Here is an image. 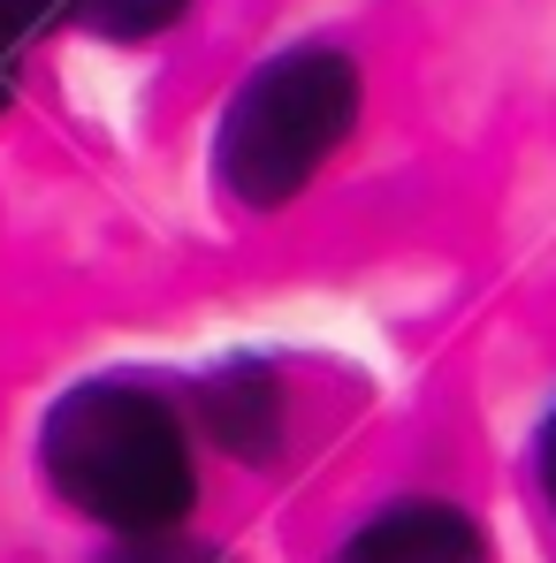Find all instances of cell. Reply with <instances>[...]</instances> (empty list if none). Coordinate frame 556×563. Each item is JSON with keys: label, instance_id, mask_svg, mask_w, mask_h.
<instances>
[{"label": "cell", "instance_id": "1", "mask_svg": "<svg viewBox=\"0 0 556 563\" xmlns=\"http://www.w3.org/2000/svg\"><path fill=\"white\" fill-rule=\"evenodd\" d=\"M46 479L69 510H85L115 533H168L198 503V465H190L184 419L138 388V380H85L46 411L39 434Z\"/></svg>", "mask_w": 556, "mask_h": 563}, {"label": "cell", "instance_id": "2", "mask_svg": "<svg viewBox=\"0 0 556 563\" xmlns=\"http://www.w3.org/2000/svg\"><path fill=\"white\" fill-rule=\"evenodd\" d=\"M359 62L344 46H282L260 62L214 130V176L244 213H275L313 184L359 122Z\"/></svg>", "mask_w": 556, "mask_h": 563}, {"label": "cell", "instance_id": "3", "mask_svg": "<svg viewBox=\"0 0 556 563\" xmlns=\"http://www.w3.org/2000/svg\"><path fill=\"white\" fill-rule=\"evenodd\" d=\"M336 563H488V549H480V526L465 518L458 503L412 495V503L373 510L367 526L344 541Z\"/></svg>", "mask_w": 556, "mask_h": 563}, {"label": "cell", "instance_id": "4", "mask_svg": "<svg viewBox=\"0 0 556 563\" xmlns=\"http://www.w3.org/2000/svg\"><path fill=\"white\" fill-rule=\"evenodd\" d=\"M198 419H206V434L229 457L268 465L282 450V380L260 358H237V366H221V374L198 388Z\"/></svg>", "mask_w": 556, "mask_h": 563}, {"label": "cell", "instance_id": "5", "mask_svg": "<svg viewBox=\"0 0 556 563\" xmlns=\"http://www.w3.org/2000/svg\"><path fill=\"white\" fill-rule=\"evenodd\" d=\"M85 31L99 38H153V31H168L176 15H184L190 0H62Z\"/></svg>", "mask_w": 556, "mask_h": 563}, {"label": "cell", "instance_id": "6", "mask_svg": "<svg viewBox=\"0 0 556 563\" xmlns=\"http://www.w3.org/2000/svg\"><path fill=\"white\" fill-rule=\"evenodd\" d=\"M115 563H221V556L198 549V541H184V533H138Z\"/></svg>", "mask_w": 556, "mask_h": 563}, {"label": "cell", "instance_id": "7", "mask_svg": "<svg viewBox=\"0 0 556 563\" xmlns=\"http://www.w3.org/2000/svg\"><path fill=\"white\" fill-rule=\"evenodd\" d=\"M62 15V0H0V54H15L31 31H46Z\"/></svg>", "mask_w": 556, "mask_h": 563}, {"label": "cell", "instance_id": "8", "mask_svg": "<svg viewBox=\"0 0 556 563\" xmlns=\"http://www.w3.org/2000/svg\"><path fill=\"white\" fill-rule=\"evenodd\" d=\"M542 487H549V510H556V411H549V427H542Z\"/></svg>", "mask_w": 556, "mask_h": 563}, {"label": "cell", "instance_id": "9", "mask_svg": "<svg viewBox=\"0 0 556 563\" xmlns=\"http://www.w3.org/2000/svg\"><path fill=\"white\" fill-rule=\"evenodd\" d=\"M8 99H15V62L0 54V107H8Z\"/></svg>", "mask_w": 556, "mask_h": 563}]
</instances>
